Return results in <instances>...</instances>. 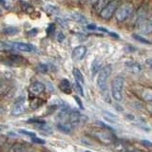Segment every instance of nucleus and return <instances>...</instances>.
<instances>
[{"label": "nucleus", "mask_w": 152, "mask_h": 152, "mask_svg": "<svg viewBox=\"0 0 152 152\" xmlns=\"http://www.w3.org/2000/svg\"><path fill=\"white\" fill-rule=\"evenodd\" d=\"M138 28L145 34H150L152 32V22L150 19H146L144 16H141L137 21Z\"/></svg>", "instance_id": "obj_5"}, {"label": "nucleus", "mask_w": 152, "mask_h": 152, "mask_svg": "<svg viewBox=\"0 0 152 152\" xmlns=\"http://www.w3.org/2000/svg\"><path fill=\"white\" fill-rule=\"evenodd\" d=\"M65 39V35L63 32H59L58 35H57V40H58L59 42H63Z\"/></svg>", "instance_id": "obj_31"}, {"label": "nucleus", "mask_w": 152, "mask_h": 152, "mask_svg": "<svg viewBox=\"0 0 152 152\" xmlns=\"http://www.w3.org/2000/svg\"><path fill=\"white\" fill-rule=\"evenodd\" d=\"M118 9V3L115 0H112V1H109L108 4L104 7L101 12H100V16H101L104 20H108L109 18H111L113 15V13L117 11Z\"/></svg>", "instance_id": "obj_4"}, {"label": "nucleus", "mask_w": 152, "mask_h": 152, "mask_svg": "<svg viewBox=\"0 0 152 152\" xmlns=\"http://www.w3.org/2000/svg\"><path fill=\"white\" fill-rule=\"evenodd\" d=\"M107 4H108L107 0H96V3H95L94 6H95V9L100 10V12H101Z\"/></svg>", "instance_id": "obj_20"}, {"label": "nucleus", "mask_w": 152, "mask_h": 152, "mask_svg": "<svg viewBox=\"0 0 152 152\" xmlns=\"http://www.w3.org/2000/svg\"><path fill=\"white\" fill-rule=\"evenodd\" d=\"M31 140L33 142H35V144H39V145H45L46 144V142L44 140L40 139V138H37V137H33Z\"/></svg>", "instance_id": "obj_29"}, {"label": "nucleus", "mask_w": 152, "mask_h": 152, "mask_svg": "<svg viewBox=\"0 0 152 152\" xmlns=\"http://www.w3.org/2000/svg\"><path fill=\"white\" fill-rule=\"evenodd\" d=\"M3 32L5 33L6 35H14V34H17L19 32V28H15V27H6L3 28Z\"/></svg>", "instance_id": "obj_17"}, {"label": "nucleus", "mask_w": 152, "mask_h": 152, "mask_svg": "<svg viewBox=\"0 0 152 152\" xmlns=\"http://www.w3.org/2000/svg\"><path fill=\"white\" fill-rule=\"evenodd\" d=\"M47 10H48V12H49L50 13H51V14H55V13L59 12L58 9H57L56 7H53V6H48Z\"/></svg>", "instance_id": "obj_27"}, {"label": "nucleus", "mask_w": 152, "mask_h": 152, "mask_svg": "<svg viewBox=\"0 0 152 152\" xmlns=\"http://www.w3.org/2000/svg\"><path fill=\"white\" fill-rule=\"evenodd\" d=\"M132 12H133V6L129 3H126L123 4L122 6H120L117 9L115 17L119 22H124L130 17Z\"/></svg>", "instance_id": "obj_3"}, {"label": "nucleus", "mask_w": 152, "mask_h": 152, "mask_svg": "<svg viewBox=\"0 0 152 152\" xmlns=\"http://www.w3.org/2000/svg\"><path fill=\"white\" fill-rule=\"evenodd\" d=\"M12 49H15L17 50L24 51V52H32L35 51L36 49L34 46L31 44H27V43H22V42H13L11 43Z\"/></svg>", "instance_id": "obj_6"}, {"label": "nucleus", "mask_w": 152, "mask_h": 152, "mask_svg": "<svg viewBox=\"0 0 152 152\" xmlns=\"http://www.w3.org/2000/svg\"><path fill=\"white\" fill-rule=\"evenodd\" d=\"M59 88L61 91L65 94H70L72 91V87H71V84L68 79H62L59 84Z\"/></svg>", "instance_id": "obj_11"}, {"label": "nucleus", "mask_w": 152, "mask_h": 152, "mask_svg": "<svg viewBox=\"0 0 152 152\" xmlns=\"http://www.w3.org/2000/svg\"><path fill=\"white\" fill-rule=\"evenodd\" d=\"M73 76L75 78L76 82L80 83L81 85H84L85 84V80H84V76L82 74V72L77 69V68H74L73 69Z\"/></svg>", "instance_id": "obj_14"}, {"label": "nucleus", "mask_w": 152, "mask_h": 152, "mask_svg": "<svg viewBox=\"0 0 152 152\" xmlns=\"http://www.w3.org/2000/svg\"><path fill=\"white\" fill-rule=\"evenodd\" d=\"M71 17H72L75 21H77V22L80 23V24H87V23H88L87 18H86L84 15H82L81 13L74 12V13L71 14Z\"/></svg>", "instance_id": "obj_18"}, {"label": "nucleus", "mask_w": 152, "mask_h": 152, "mask_svg": "<svg viewBox=\"0 0 152 152\" xmlns=\"http://www.w3.org/2000/svg\"><path fill=\"white\" fill-rule=\"evenodd\" d=\"M74 89L76 90V93H79L80 96H84V89H83V86L80 83L76 82L74 83Z\"/></svg>", "instance_id": "obj_21"}, {"label": "nucleus", "mask_w": 152, "mask_h": 152, "mask_svg": "<svg viewBox=\"0 0 152 152\" xmlns=\"http://www.w3.org/2000/svg\"><path fill=\"white\" fill-rule=\"evenodd\" d=\"M57 128L64 133H69L73 129V126L71 125V123L69 122H64V123H58L57 124Z\"/></svg>", "instance_id": "obj_13"}, {"label": "nucleus", "mask_w": 152, "mask_h": 152, "mask_svg": "<svg viewBox=\"0 0 152 152\" xmlns=\"http://www.w3.org/2000/svg\"><path fill=\"white\" fill-rule=\"evenodd\" d=\"M37 70L41 73H46L50 70V69H49V66L46 64H39L37 66Z\"/></svg>", "instance_id": "obj_23"}, {"label": "nucleus", "mask_w": 152, "mask_h": 152, "mask_svg": "<svg viewBox=\"0 0 152 152\" xmlns=\"http://www.w3.org/2000/svg\"><path fill=\"white\" fill-rule=\"evenodd\" d=\"M37 30H36V28H33V30H31L30 32H28V34H30V35H35L36 34V33H37Z\"/></svg>", "instance_id": "obj_35"}, {"label": "nucleus", "mask_w": 152, "mask_h": 152, "mask_svg": "<svg viewBox=\"0 0 152 152\" xmlns=\"http://www.w3.org/2000/svg\"><path fill=\"white\" fill-rule=\"evenodd\" d=\"M82 117H83V115L78 110L73 109V110H71V112H70L69 122L71 123V125H72L73 126L76 125H79V124L81 123V121H82Z\"/></svg>", "instance_id": "obj_9"}, {"label": "nucleus", "mask_w": 152, "mask_h": 152, "mask_svg": "<svg viewBox=\"0 0 152 152\" xmlns=\"http://www.w3.org/2000/svg\"><path fill=\"white\" fill-rule=\"evenodd\" d=\"M150 20H151V22H152V15H151V17H150Z\"/></svg>", "instance_id": "obj_38"}, {"label": "nucleus", "mask_w": 152, "mask_h": 152, "mask_svg": "<svg viewBox=\"0 0 152 152\" xmlns=\"http://www.w3.org/2000/svg\"><path fill=\"white\" fill-rule=\"evenodd\" d=\"M44 90H45V86L41 82H33L30 86V91L34 95L40 94L44 91Z\"/></svg>", "instance_id": "obj_10"}, {"label": "nucleus", "mask_w": 152, "mask_h": 152, "mask_svg": "<svg viewBox=\"0 0 152 152\" xmlns=\"http://www.w3.org/2000/svg\"><path fill=\"white\" fill-rule=\"evenodd\" d=\"M24 148H25L24 145L16 144L12 145V147L11 148V152H24Z\"/></svg>", "instance_id": "obj_24"}, {"label": "nucleus", "mask_w": 152, "mask_h": 152, "mask_svg": "<svg viewBox=\"0 0 152 152\" xmlns=\"http://www.w3.org/2000/svg\"><path fill=\"white\" fill-rule=\"evenodd\" d=\"M102 68V63L100 62L98 59L94 60L93 63L91 65V71H92V75H95L97 72L99 73V70H101Z\"/></svg>", "instance_id": "obj_16"}, {"label": "nucleus", "mask_w": 152, "mask_h": 152, "mask_svg": "<svg viewBox=\"0 0 152 152\" xmlns=\"http://www.w3.org/2000/svg\"><path fill=\"white\" fill-rule=\"evenodd\" d=\"M10 60H11L12 63H20V62L24 61V58H22V57L19 56V55L12 54V55L10 56Z\"/></svg>", "instance_id": "obj_25"}, {"label": "nucleus", "mask_w": 152, "mask_h": 152, "mask_svg": "<svg viewBox=\"0 0 152 152\" xmlns=\"http://www.w3.org/2000/svg\"><path fill=\"white\" fill-rule=\"evenodd\" d=\"M126 69L133 73H139L142 71V66L140 64L136 63V62H126Z\"/></svg>", "instance_id": "obj_12"}, {"label": "nucleus", "mask_w": 152, "mask_h": 152, "mask_svg": "<svg viewBox=\"0 0 152 152\" xmlns=\"http://www.w3.org/2000/svg\"><path fill=\"white\" fill-rule=\"evenodd\" d=\"M18 132L20 133V134H23V135H26V136H30L31 138L35 137V134L33 132H31V131H28L27 129H19Z\"/></svg>", "instance_id": "obj_26"}, {"label": "nucleus", "mask_w": 152, "mask_h": 152, "mask_svg": "<svg viewBox=\"0 0 152 152\" xmlns=\"http://www.w3.org/2000/svg\"><path fill=\"white\" fill-rule=\"evenodd\" d=\"M142 97L145 101L152 104V88H145L142 93Z\"/></svg>", "instance_id": "obj_15"}, {"label": "nucleus", "mask_w": 152, "mask_h": 152, "mask_svg": "<svg viewBox=\"0 0 152 152\" xmlns=\"http://www.w3.org/2000/svg\"><path fill=\"white\" fill-rule=\"evenodd\" d=\"M30 124H33V125H37V126H43V125H47V123L45 120L43 119H38V118H32V119H28L27 121Z\"/></svg>", "instance_id": "obj_19"}, {"label": "nucleus", "mask_w": 152, "mask_h": 152, "mask_svg": "<svg viewBox=\"0 0 152 152\" xmlns=\"http://www.w3.org/2000/svg\"><path fill=\"white\" fill-rule=\"evenodd\" d=\"M27 110V107L25 106V104L23 102H17L16 104H14V106L12 108L11 114L12 116H19L21 114L25 113Z\"/></svg>", "instance_id": "obj_8"}, {"label": "nucleus", "mask_w": 152, "mask_h": 152, "mask_svg": "<svg viewBox=\"0 0 152 152\" xmlns=\"http://www.w3.org/2000/svg\"><path fill=\"white\" fill-rule=\"evenodd\" d=\"M86 53H87V48L85 46H78L72 51V58L74 61H81L84 59Z\"/></svg>", "instance_id": "obj_7"}, {"label": "nucleus", "mask_w": 152, "mask_h": 152, "mask_svg": "<svg viewBox=\"0 0 152 152\" xmlns=\"http://www.w3.org/2000/svg\"><path fill=\"white\" fill-rule=\"evenodd\" d=\"M146 108H147V110H148L152 114V104H147Z\"/></svg>", "instance_id": "obj_36"}, {"label": "nucleus", "mask_w": 152, "mask_h": 152, "mask_svg": "<svg viewBox=\"0 0 152 152\" xmlns=\"http://www.w3.org/2000/svg\"><path fill=\"white\" fill-rule=\"evenodd\" d=\"M1 3H2V5H4V3H5V0H1Z\"/></svg>", "instance_id": "obj_37"}, {"label": "nucleus", "mask_w": 152, "mask_h": 152, "mask_svg": "<svg viewBox=\"0 0 152 152\" xmlns=\"http://www.w3.org/2000/svg\"><path fill=\"white\" fill-rule=\"evenodd\" d=\"M140 142H141V145H142L145 146V147H148V148L152 147V142H149V141H147V140H142Z\"/></svg>", "instance_id": "obj_30"}, {"label": "nucleus", "mask_w": 152, "mask_h": 152, "mask_svg": "<svg viewBox=\"0 0 152 152\" xmlns=\"http://www.w3.org/2000/svg\"><path fill=\"white\" fill-rule=\"evenodd\" d=\"M145 63H146V65L148 66L149 68L152 69V58H147L146 61H145Z\"/></svg>", "instance_id": "obj_33"}, {"label": "nucleus", "mask_w": 152, "mask_h": 152, "mask_svg": "<svg viewBox=\"0 0 152 152\" xmlns=\"http://www.w3.org/2000/svg\"><path fill=\"white\" fill-rule=\"evenodd\" d=\"M75 101L77 102L78 106L80 107L81 109H84V107H83V104H82V102H81V100H80V98H79L78 96H75Z\"/></svg>", "instance_id": "obj_32"}, {"label": "nucleus", "mask_w": 152, "mask_h": 152, "mask_svg": "<svg viewBox=\"0 0 152 152\" xmlns=\"http://www.w3.org/2000/svg\"><path fill=\"white\" fill-rule=\"evenodd\" d=\"M97 124H98V125L99 126H101L102 127H104V129H107V130H109V131H113L114 129H113V128L111 127V126H107V125H106V124H104V123H103V122H101V121H99V122H97Z\"/></svg>", "instance_id": "obj_28"}, {"label": "nucleus", "mask_w": 152, "mask_h": 152, "mask_svg": "<svg viewBox=\"0 0 152 152\" xmlns=\"http://www.w3.org/2000/svg\"><path fill=\"white\" fill-rule=\"evenodd\" d=\"M86 152H91V151H86Z\"/></svg>", "instance_id": "obj_39"}, {"label": "nucleus", "mask_w": 152, "mask_h": 152, "mask_svg": "<svg viewBox=\"0 0 152 152\" xmlns=\"http://www.w3.org/2000/svg\"><path fill=\"white\" fill-rule=\"evenodd\" d=\"M111 71H112L111 65H107L103 66V69L100 70V72L98 73L97 85H98V88L101 89L102 91H104L107 88V83L109 76L111 74Z\"/></svg>", "instance_id": "obj_2"}, {"label": "nucleus", "mask_w": 152, "mask_h": 152, "mask_svg": "<svg viewBox=\"0 0 152 152\" xmlns=\"http://www.w3.org/2000/svg\"><path fill=\"white\" fill-rule=\"evenodd\" d=\"M133 36V38H134L135 40H137V41H139V42H141V43H142V44H151V42L150 41H148L147 39H145V38H144L142 36H141V35H139V34H133L132 35Z\"/></svg>", "instance_id": "obj_22"}, {"label": "nucleus", "mask_w": 152, "mask_h": 152, "mask_svg": "<svg viewBox=\"0 0 152 152\" xmlns=\"http://www.w3.org/2000/svg\"><path fill=\"white\" fill-rule=\"evenodd\" d=\"M87 28H88V30H97V28L98 27H96V26H95V25H88L87 26Z\"/></svg>", "instance_id": "obj_34"}, {"label": "nucleus", "mask_w": 152, "mask_h": 152, "mask_svg": "<svg viewBox=\"0 0 152 152\" xmlns=\"http://www.w3.org/2000/svg\"><path fill=\"white\" fill-rule=\"evenodd\" d=\"M124 85H125V79L121 76H117L114 78L111 84V91L112 97L117 102H121L123 100V92H124Z\"/></svg>", "instance_id": "obj_1"}]
</instances>
